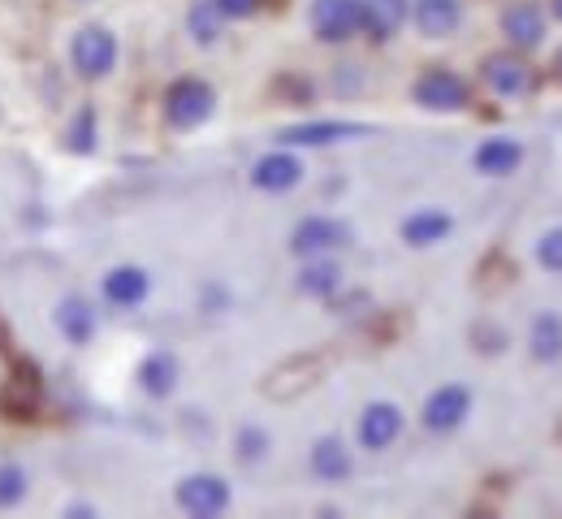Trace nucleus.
<instances>
[{
    "label": "nucleus",
    "instance_id": "5",
    "mask_svg": "<svg viewBox=\"0 0 562 519\" xmlns=\"http://www.w3.org/2000/svg\"><path fill=\"white\" fill-rule=\"evenodd\" d=\"M178 507L200 519L221 516V511L229 507V485H225L221 476H209V472H204V476H187V481L178 485Z\"/></svg>",
    "mask_w": 562,
    "mask_h": 519
},
{
    "label": "nucleus",
    "instance_id": "16",
    "mask_svg": "<svg viewBox=\"0 0 562 519\" xmlns=\"http://www.w3.org/2000/svg\"><path fill=\"white\" fill-rule=\"evenodd\" d=\"M312 472L321 481H347L351 476V450L338 438H321L316 450H312Z\"/></svg>",
    "mask_w": 562,
    "mask_h": 519
},
{
    "label": "nucleus",
    "instance_id": "10",
    "mask_svg": "<svg viewBox=\"0 0 562 519\" xmlns=\"http://www.w3.org/2000/svg\"><path fill=\"white\" fill-rule=\"evenodd\" d=\"M355 135H368V126H359V122H303V126L281 131V144L321 148V144H338V139H355Z\"/></svg>",
    "mask_w": 562,
    "mask_h": 519
},
{
    "label": "nucleus",
    "instance_id": "7",
    "mask_svg": "<svg viewBox=\"0 0 562 519\" xmlns=\"http://www.w3.org/2000/svg\"><path fill=\"white\" fill-rule=\"evenodd\" d=\"M502 31H506V40H510L515 48H537L541 35H546V13H541V4H532V0L510 4V9L502 13Z\"/></svg>",
    "mask_w": 562,
    "mask_h": 519
},
{
    "label": "nucleus",
    "instance_id": "8",
    "mask_svg": "<svg viewBox=\"0 0 562 519\" xmlns=\"http://www.w3.org/2000/svg\"><path fill=\"white\" fill-rule=\"evenodd\" d=\"M347 225L342 222H329V217H307V222L294 229L290 247L299 256H316V251H334V247H347Z\"/></svg>",
    "mask_w": 562,
    "mask_h": 519
},
{
    "label": "nucleus",
    "instance_id": "12",
    "mask_svg": "<svg viewBox=\"0 0 562 519\" xmlns=\"http://www.w3.org/2000/svg\"><path fill=\"white\" fill-rule=\"evenodd\" d=\"M463 22V4L459 0H416V26L428 40H446L454 35Z\"/></svg>",
    "mask_w": 562,
    "mask_h": 519
},
{
    "label": "nucleus",
    "instance_id": "4",
    "mask_svg": "<svg viewBox=\"0 0 562 519\" xmlns=\"http://www.w3.org/2000/svg\"><path fill=\"white\" fill-rule=\"evenodd\" d=\"M416 104L432 109V113H454L468 104V82L454 70H424L416 82Z\"/></svg>",
    "mask_w": 562,
    "mask_h": 519
},
{
    "label": "nucleus",
    "instance_id": "20",
    "mask_svg": "<svg viewBox=\"0 0 562 519\" xmlns=\"http://www.w3.org/2000/svg\"><path fill=\"white\" fill-rule=\"evenodd\" d=\"M446 234H450V217L437 213V208H424V213L403 222V238H407L412 247H428V242H437V238H446Z\"/></svg>",
    "mask_w": 562,
    "mask_h": 519
},
{
    "label": "nucleus",
    "instance_id": "19",
    "mask_svg": "<svg viewBox=\"0 0 562 519\" xmlns=\"http://www.w3.org/2000/svg\"><path fill=\"white\" fill-rule=\"evenodd\" d=\"M57 325H61V334L70 338V342H91V334H95V316H91V307L82 303V298H66L61 307H57Z\"/></svg>",
    "mask_w": 562,
    "mask_h": 519
},
{
    "label": "nucleus",
    "instance_id": "28",
    "mask_svg": "<svg viewBox=\"0 0 562 519\" xmlns=\"http://www.w3.org/2000/svg\"><path fill=\"white\" fill-rule=\"evenodd\" d=\"M243 454H247V459H256V454H265V433H256V429H247V433H243Z\"/></svg>",
    "mask_w": 562,
    "mask_h": 519
},
{
    "label": "nucleus",
    "instance_id": "26",
    "mask_svg": "<svg viewBox=\"0 0 562 519\" xmlns=\"http://www.w3.org/2000/svg\"><path fill=\"white\" fill-rule=\"evenodd\" d=\"M537 260H541L546 269L562 273V225H559V229H550V234L537 242Z\"/></svg>",
    "mask_w": 562,
    "mask_h": 519
},
{
    "label": "nucleus",
    "instance_id": "18",
    "mask_svg": "<svg viewBox=\"0 0 562 519\" xmlns=\"http://www.w3.org/2000/svg\"><path fill=\"white\" fill-rule=\"evenodd\" d=\"M528 347H532V356L537 360H559L562 356V316L559 312H541L537 320H532V334H528Z\"/></svg>",
    "mask_w": 562,
    "mask_h": 519
},
{
    "label": "nucleus",
    "instance_id": "2",
    "mask_svg": "<svg viewBox=\"0 0 562 519\" xmlns=\"http://www.w3.org/2000/svg\"><path fill=\"white\" fill-rule=\"evenodd\" d=\"M70 57H74V70L82 78H104L117 66V40L104 26H82L74 35Z\"/></svg>",
    "mask_w": 562,
    "mask_h": 519
},
{
    "label": "nucleus",
    "instance_id": "21",
    "mask_svg": "<svg viewBox=\"0 0 562 519\" xmlns=\"http://www.w3.org/2000/svg\"><path fill=\"white\" fill-rule=\"evenodd\" d=\"M139 381H143V390L147 394H169L173 390V381H178V360L169 356V351H156V356H147L143 360V369H139Z\"/></svg>",
    "mask_w": 562,
    "mask_h": 519
},
{
    "label": "nucleus",
    "instance_id": "9",
    "mask_svg": "<svg viewBox=\"0 0 562 519\" xmlns=\"http://www.w3.org/2000/svg\"><path fill=\"white\" fill-rule=\"evenodd\" d=\"M403 433V411L394 403H372L363 416H359V442L368 450H385Z\"/></svg>",
    "mask_w": 562,
    "mask_h": 519
},
{
    "label": "nucleus",
    "instance_id": "11",
    "mask_svg": "<svg viewBox=\"0 0 562 519\" xmlns=\"http://www.w3.org/2000/svg\"><path fill=\"white\" fill-rule=\"evenodd\" d=\"M481 75H485V82H490L497 95H524L532 87V70L515 53H493Z\"/></svg>",
    "mask_w": 562,
    "mask_h": 519
},
{
    "label": "nucleus",
    "instance_id": "23",
    "mask_svg": "<svg viewBox=\"0 0 562 519\" xmlns=\"http://www.w3.org/2000/svg\"><path fill=\"white\" fill-rule=\"evenodd\" d=\"M338 264H329V260H321V264H307L303 269V278H299V286L307 291V295H329L334 286H338Z\"/></svg>",
    "mask_w": 562,
    "mask_h": 519
},
{
    "label": "nucleus",
    "instance_id": "15",
    "mask_svg": "<svg viewBox=\"0 0 562 519\" xmlns=\"http://www.w3.org/2000/svg\"><path fill=\"white\" fill-rule=\"evenodd\" d=\"M147 273L143 269H135V264H122V269H113L109 278H104V298L109 303H117V307H135V303H143L147 298Z\"/></svg>",
    "mask_w": 562,
    "mask_h": 519
},
{
    "label": "nucleus",
    "instance_id": "6",
    "mask_svg": "<svg viewBox=\"0 0 562 519\" xmlns=\"http://www.w3.org/2000/svg\"><path fill=\"white\" fill-rule=\"evenodd\" d=\"M468 411H472V394H468L463 385H441V390H432L428 403H424V429L450 433V429L463 425Z\"/></svg>",
    "mask_w": 562,
    "mask_h": 519
},
{
    "label": "nucleus",
    "instance_id": "1",
    "mask_svg": "<svg viewBox=\"0 0 562 519\" xmlns=\"http://www.w3.org/2000/svg\"><path fill=\"white\" fill-rule=\"evenodd\" d=\"M212 104H216V95H212V87L204 78H178V82L165 91V117H169V126H178V131H191V126L209 122Z\"/></svg>",
    "mask_w": 562,
    "mask_h": 519
},
{
    "label": "nucleus",
    "instance_id": "29",
    "mask_svg": "<svg viewBox=\"0 0 562 519\" xmlns=\"http://www.w3.org/2000/svg\"><path fill=\"white\" fill-rule=\"evenodd\" d=\"M554 18L562 22V0H554Z\"/></svg>",
    "mask_w": 562,
    "mask_h": 519
},
{
    "label": "nucleus",
    "instance_id": "13",
    "mask_svg": "<svg viewBox=\"0 0 562 519\" xmlns=\"http://www.w3.org/2000/svg\"><path fill=\"white\" fill-rule=\"evenodd\" d=\"M299 178H303V165H299L290 151L260 156L256 169H251V182H256L260 191H290V187H299Z\"/></svg>",
    "mask_w": 562,
    "mask_h": 519
},
{
    "label": "nucleus",
    "instance_id": "3",
    "mask_svg": "<svg viewBox=\"0 0 562 519\" xmlns=\"http://www.w3.org/2000/svg\"><path fill=\"white\" fill-rule=\"evenodd\" d=\"M363 26V0H316L312 4V31L325 44H347Z\"/></svg>",
    "mask_w": 562,
    "mask_h": 519
},
{
    "label": "nucleus",
    "instance_id": "17",
    "mask_svg": "<svg viewBox=\"0 0 562 519\" xmlns=\"http://www.w3.org/2000/svg\"><path fill=\"white\" fill-rule=\"evenodd\" d=\"M524 160V148L515 144V139H485L481 148H476V169L481 173H493V178H502V173H515V165Z\"/></svg>",
    "mask_w": 562,
    "mask_h": 519
},
{
    "label": "nucleus",
    "instance_id": "22",
    "mask_svg": "<svg viewBox=\"0 0 562 519\" xmlns=\"http://www.w3.org/2000/svg\"><path fill=\"white\" fill-rule=\"evenodd\" d=\"M187 22H191V35H195L200 44H212V40L221 35V9H216L212 0H200Z\"/></svg>",
    "mask_w": 562,
    "mask_h": 519
},
{
    "label": "nucleus",
    "instance_id": "25",
    "mask_svg": "<svg viewBox=\"0 0 562 519\" xmlns=\"http://www.w3.org/2000/svg\"><path fill=\"white\" fill-rule=\"evenodd\" d=\"M70 148L74 151H91V148H95V117H91V109H82V113L74 117Z\"/></svg>",
    "mask_w": 562,
    "mask_h": 519
},
{
    "label": "nucleus",
    "instance_id": "30",
    "mask_svg": "<svg viewBox=\"0 0 562 519\" xmlns=\"http://www.w3.org/2000/svg\"><path fill=\"white\" fill-rule=\"evenodd\" d=\"M559 75H562V53H559Z\"/></svg>",
    "mask_w": 562,
    "mask_h": 519
},
{
    "label": "nucleus",
    "instance_id": "14",
    "mask_svg": "<svg viewBox=\"0 0 562 519\" xmlns=\"http://www.w3.org/2000/svg\"><path fill=\"white\" fill-rule=\"evenodd\" d=\"M403 22H407V0H363V31L372 40L398 35Z\"/></svg>",
    "mask_w": 562,
    "mask_h": 519
},
{
    "label": "nucleus",
    "instance_id": "27",
    "mask_svg": "<svg viewBox=\"0 0 562 519\" xmlns=\"http://www.w3.org/2000/svg\"><path fill=\"white\" fill-rule=\"evenodd\" d=\"M212 4L221 9V18H247V13H256L260 0H212Z\"/></svg>",
    "mask_w": 562,
    "mask_h": 519
},
{
    "label": "nucleus",
    "instance_id": "24",
    "mask_svg": "<svg viewBox=\"0 0 562 519\" xmlns=\"http://www.w3.org/2000/svg\"><path fill=\"white\" fill-rule=\"evenodd\" d=\"M26 494V472L18 463H4L0 467V507H18Z\"/></svg>",
    "mask_w": 562,
    "mask_h": 519
}]
</instances>
